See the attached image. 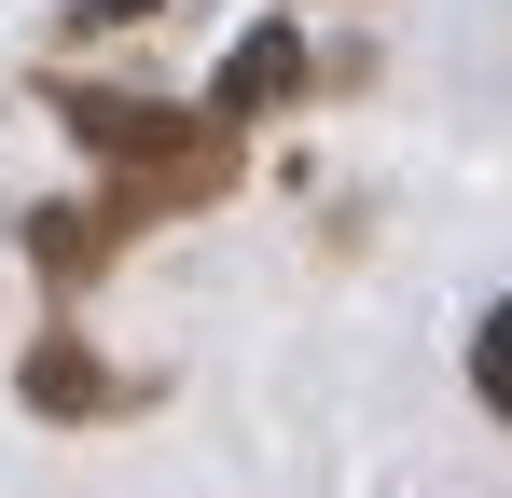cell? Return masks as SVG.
I'll list each match as a JSON object with an SVG mask.
<instances>
[{
  "label": "cell",
  "instance_id": "obj_5",
  "mask_svg": "<svg viewBox=\"0 0 512 498\" xmlns=\"http://www.w3.org/2000/svg\"><path fill=\"white\" fill-rule=\"evenodd\" d=\"M84 14L97 28H139V14H167V0H84Z\"/></svg>",
  "mask_w": 512,
  "mask_h": 498
},
{
  "label": "cell",
  "instance_id": "obj_1",
  "mask_svg": "<svg viewBox=\"0 0 512 498\" xmlns=\"http://www.w3.org/2000/svg\"><path fill=\"white\" fill-rule=\"evenodd\" d=\"M291 83H305V42H291V28H250V42L222 56V83H208V111H222V125H250V111H277Z\"/></svg>",
  "mask_w": 512,
  "mask_h": 498
},
{
  "label": "cell",
  "instance_id": "obj_2",
  "mask_svg": "<svg viewBox=\"0 0 512 498\" xmlns=\"http://www.w3.org/2000/svg\"><path fill=\"white\" fill-rule=\"evenodd\" d=\"M28 402L42 415H111V374H97L70 332H42V346H28Z\"/></svg>",
  "mask_w": 512,
  "mask_h": 498
},
{
  "label": "cell",
  "instance_id": "obj_4",
  "mask_svg": "<svg viewBox=\"0 0 512 498\" xmlns=\"http://www.w3.org/2000/svg\"><path fill=\"white\" fill-rule=\"evenodd\" d=\"M471 402H485V415H512V291L471 319Z\"/></svg>",
  "mask_w": 512,
  "mask_h": 498
},
{
  "label": "cell",
  "instance_id": "obj_3",
  "mask_svg": "<svg viewBox=\"0 0 512 498\" xmlns=\"http://www.w3.org/2000/svg\"><path fill=\"white\" fill-rule=\"evenodd\" d=\"M42 263H56V277H97V263H111V208H42Z\"/></svg>",
  "mask_w": 512,
  "mask_h": 498
}]
</instances>
